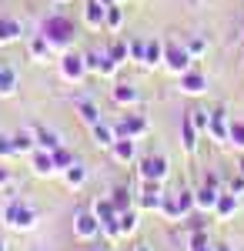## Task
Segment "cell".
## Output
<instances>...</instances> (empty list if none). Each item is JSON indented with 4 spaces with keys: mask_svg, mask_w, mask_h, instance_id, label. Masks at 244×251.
<instances>
[{
    "mask_svg": "<svg viewBox=\"0 0 244 251\" xmlns=\"http://www.w3.org/2000/svg\"><path fill=\"white\" fill-rule=\"evenodd\" d=\"M74 234L80 241H97L100 238V221H97V214L91 208H84V211L74 214Z\"/></svg>",
    "mask_w": 244,
    "mask_h": 251,
    "instance_id": "obj_7",
    "label": "cell"
},
{
    "mask_svg": "<svg viewBox=\"0 0 244 251\" xmlns=\"http://www.w3.org/2000/svg\"><path fill=\"white\" fill-rule=\"evenodd\" d=\"M107 54H111V60L117 64V67H121L124 60H131V40H114Z\"/></svg>",
    "mask_w": 244,
    "mask_h": 251,
    "instance_id": "obj_30",
    "label": "cell"
},
{
    "mask_svg": "<svg viewBox=\"0 0 244 251\" xmlns=\"http://www.w3.org/2000/svg\"><path fill=\"white\" fill-rule=\"evenodd\" d=\"M177 204H181V214L188 218V214L197 211V204H194V191H177Z\"/></svg>",
    "mask_w": 244,
    "mask_h": 251,
    "instance_id": "obj_37",
    "label": "cell"
},
{
    "mask_svg": "<svg viewBox=\"0 0 244 251\" xmlns=\"http://www.w3.org/2000/svg\"><path fill=\"white\" fill-rule=\"evenodd\" d=\"M94 251H111V245H97V248Z\"/></svg>",
    "mask_w": 244,
    "mask_h": 251,
    "instance_id": "obj_45",
    "label": "cell"
},
{
    "mask_svg": "<svg viewBox=\"0 0 244 251\" xmlns=\"http://www.w3.org/2000/svg\"><path fill=\"white\" fill-rule=\"evenodd\" d=\"M30 168H34V174H37V177H50V174H57L54 154H50V151H40V148L30 154Z\"/></svg>",
    "mask_w": 244,
    "mask_h": 251,
    "instance_id": "obj_17",
    "label": "cell"
},
{
    "mask_svg": "<svg viewBox=\"0 0 244 251\" xmlns=\"http://www.w3.org/2000/svg\"><path fill=\"white\" fill-rule=\"evenodd\" d=\"M0 221L10 228V231H34L37 228V208L34 204H27L24 198H10L7 204H3V211H0Z\"/></svg>",
    "mask_w": 244,
    "mask_h": 251,
    "instance_id": "obj_2",
    "label": "cell"
},
{
    "mask_svg": "<svg viewBox=\"0 0 244 251\" xmlns=\"http://www.w3.org/2000/svg\"><path fill=\"white\" fill-rule=\"evenodd\" d=\"M27 50H30V57L40 60V64H44L47 57H54V47L47 44V37H44V34H34V37L27 40Z\"/></svg>",
    "mask_w": 244,
    "mask_h": 251,
    "instance_id": "obj_24",
    "label": "cell"
},
{
    "mask_svg": "<svg viewBox=\"0 0 244 251\" xmlns=\"http://www.w3.org/2000/svg\"><path fill=\"white\" fill-rule=\"evenodd\" d=\"M57 3H71V0H57Z\"/></svg>",
    "mask_w": 244,
    "mask_h": 251,
    "instance_id": "obj_50",
    "label": "cell"
},
{
    "mask_svg": "<svg viewBox=\"0 0 244 251\" xmlns=\"http://www.w3.org/2000/svg\"><path fill=\"white\" fill-rule=\"evenodd\" d=\"M191 124L197 127V131H207V124H211V111H204V107H197V111H188Z\"/></svg>",
    "mask_w": 244,
    "mask_h": 251,
    "instance_id": "obj_36",
    "label": "cell"
},
{
    "mask_svg": "<svg viewBox=\"0 0 244 251\" xmlns=\"http://www.w3.org/2000/svg\"><path fill=\"white\" fill-rule=\"evenodd\" d=\"M181 91L191 94V97H201L207 91V77H204V74H197V71L191 67L188 74H181Z\"/></svg>",
    "mask_w": 244,
    "mask_h": 251,
    "instance_id": "obj_16",
    "label": "cell"
},
{
    "mask_svg": "<svg viewBox=\"0 0 244 251\" xmlns=\"http://www.w3.org/2000/svg\"><path fill=\"white\" fill-rule=\"evenodd\" d=\"M218 198H221V191H218V184H201L197 191H194V204H197V214H214V204H218Z\"/></svg>",
    "mask_w": 244,
    "mask_h": 251,
    "instance_id": "obj_9",
    "label": "cell"
},
{
    "mask_svg": "<svg viewBox=\"0 0 244 251\" xmlns=\"http://www.w3.org/2000/svg\"><path fill=\"white\" fill-rule=\"evenodd\" d=\"M111 157L117 164H134V157H137V141L131 137H117L111 144Z\"/></svg>",
    "mask_w": 244,
    "mask_h": 251,
    "instance_id": "obj_13",
    "label": "cell"
},
{
    "mask_svg": "<svg viewBox=\"0 0 244 251\" xmlns=\"http://www.w3.org/2000/svg\"><path fill=\"white\" fill-rule=\"evenodd\" d=\"M114 131H117V137H131V141H141V137L150 131V124L144 121L141 114H121L117 121H114Z\"/></svg>",
    "mask_w": 244,
    "mask_h": 251,
    "instance_id": "obj_6",
    "label": "cell"
},
{
    "mask_svg": "<svg viewBox=\"0 0 244 251\" xmlns=\"http://www.w3.org/2000/svg\"><path fill=\"white\" fill-rule=\"evenodd\" d=\"M197 134H201V131L191 124V117H184V121H181V148H184L188 154L197 151Z\"/></svg>",
    "mask_w": 244,
    "mask_h": 251,
    "instance_id": "obj_26",
    "label": "cell"
},
{
    "mask_svg": "<svg viewBox=\"0 0 244 251\" xmlns=\"http://www.w3.org/2000/svg\"><path fill=\"white\" fill-rule=\"evenodd\" d=\"M214 251H234V248H231V245H224V241H221V245H214Z\"/></svg>",
    "mask_w": 244,
    "mask_h": 251,
    "instance_id": "obj_44",
    "label": "cell"
},
{
    "mask_svg": "<svg viewBox=\"0 0 244 251\" xmlns=\"http://www.w3.org/2000/svg\"><path fill=\"white\" fill-rule=\"evenodd\" d=\"M50 154H54V168H57V174H64V171H67V168H71V164L77 161V157L71 154V151H67L64 144H60L57 151H50Z\"/></svg>",
    "mask_w": 244,
    "mask_h": 251,
    "instance_id": "obj_32",
    "label": "cell"
},
{
    "mask_svg": "<svg viewBox=\"0 0 244 251\" xmlns=\"http://www.w3.org/2000/svg\"><path fill=\"white\" fill-rule=\"evenodd\" d=\"M164 60V44L161 40H147V54H144V67H157Z\"/></svg>",
    "mask_w": 244,
    "mask_h": 251,
    "instance_id": "obj_31",
    "label": "cell"
},
{
    "mask_svg": "<svg viewBox=\"0 0 244 251\" xmlns=\"http://www.w3.org/2000/svg\"><path fill=\"white\" fill-rule=\"evenodd\" d=\"M227 191H231V194H238V198H244V174H238V177H231Z\"/></svg>",
    "mask_w": 244,
    "mask_h": 251,
    "instance_id": "obj_40",
    "label": "cell"
},
{
    "mask_svg": "<svg viewBox=\"0 0 244 251\" xmlns=\"http://www.w3.org/2000/svg\"><path fill=\"white\" fill-rule=\"evenodd\" d=\"M191 64H194V57L188 54V47L184 44H177V40H164V67H168L171 74H188Z\"/></svg>",
    "mask_w": 244,
    "mask_h": 251,
    "instance_id": "obj_4",
    "label": "cell"
},
{
    "mask_svg": "<svg viewBox=\"0 0 244 251\" xmlns=\"http://www.w3.org/2000/svg\"><path fill=\"white\" fill-rule=\"evenodd\" d=\"M14 94H17V74H14V67L3 64V71H0V97H14Z\"/></svg>",
    "mask_w": 244,
    "mask_h": 251,
    "instance_id": "obj_28",
    "label": "cell"
},
{
    "mask_svg": "<svg viewBox=\"0 0 244 251\" xmlns=\"http://www.w3.org/2000/svg\"><path fill=\"white\" fill-rule=\"evenodd\" d=\"M0 251H7V241H3V238H0Z\"/></svg>",
    "mask_w": 244,
    "mask_h": 251,
    "instance_id": "obj_47",
    "label": "cell"
},
{
    "mask_svg": "<svg viewBox=\"0 0 244 251\" xmlns=\"http://www.w3.org/2000/svg\"><path fill=\"white\" fill-rule=\"evenodd\" d=\"M241 174H244V157H241Z\"/></svg>",
    "mask_w": 244,
    "mask_h": 251,
    "instance_id": "obj_49",
    "label": "cell"
},
{
    "mask_svg": "<svg viewBox=\"0 0 244 251\" xmlns=\"http://www.w3.org/2000/svg\"><path fill=\"white\" fill-rule=\"evenodd\" d=\"M7 184H10V168L0 164V188H7Z\"/></svg>",
    "mask_w": 244,
    "mask_h": 251,
    "instance_id": "obj_42",
    "label": "cell"
},
{
    "mask_svg": "<svg viewBox=\"0 0 244 251\" xmlns=\"http://www.w3.org/2000/svg\"><path fill=\"white\" fill-rule=\"evenodd\" d=\"M134 251H154V248H150L147 241H137V245H134Z\"/></svg>",
    "mask_w": 244,
    "mask_h": 251,
    "instance_id": "obj_43",
    "label": "cell"
},
{
    "mask_svg": "<svg viewBox=\"0 0 244 251\" xmlns=\"http://www.w3.org/2000/svg\"><path fill=\"white\" fill-rule=\"evenodd\" d=\"M117 228H121V238H134V231L141 228V208L121 211L117 214Z\"/></svg>",
    "mask_w": 244,
    "mask_h": 251,
    "instance_id": "obj_20",
    "label": "cell"
},
{
    "mask_svg": "<svg viewBox=\"0 0 244 251\" xmlns=\"http://www.w3.org/2000/svg\"><path fill=\"white\" fill-rule=\"evenodd\" d=\"M0 71H3V64H0Z\"/></svg>",
    "mask_w": 244,
    "mask_h": 251,
    "instance_id": "obj_52",
    "label": "cell"
},
{
    "mask_svg": "<svg viewBox=\"0 0 244 251\" xmlns=\"http://www.w3.org/2000/svg\"><path fill=\"white\" fill-rule=\"evenodd\" d=\"M87 57V71L97 74V77H114V71H117V64L111 60V54H100V50H91V54H84Z\"/></svg>",
    "mask_w": 244,
    "mask_h": 251,
    "instance_id": "obj_10",
    "label": "cell"
},
{
    "mask_svg": "<svg viewBox=\"0 0 244 251\" xmlns=\"http://www.w3.org/2000/svg\"><path fill=\"white\" fill-rule=\"evenodd\" d=\"M238 208H241V198L231 194V191H221L218 204H214V218H218V221H231V218L238 214Z\"/></svg>",
    "mask_w": 244,
    "mask_h": 251,
    "instance_id": "obj_14",
    "label": "cell"
},
{
    "mask_svg": "<svg viewBox=\"0 0 244 251\" xmlns=\"http://www.w3.org/2000/svg\"><path fill=\"white\" fill-rule=\"evenodd\" d=\"M231 144L244 151V121H241V124H238V121H231Z\"/></svg>",
    "mask_w": 244,
    "mask_h": 251,
    "instance_id": "obj_39",
    "label": "cell"
},
{
    "mask_svg": "<svg viewBox=\"0 0 244 251\" xmlns=\"http://www.w3.org/2000/svg\"><path fill=\"white\" fill-rule=\"evenodd\" d=\"M111 100L117 104V107H134V104L141 100V94H137L134 84H117V87L111 91Z\"/></svg>",
    "mask_w": 244,
    "mask_h": 251,
    "instance_id": "obj_18",
    "label": "cell"
},
{
    "mask_svg": "<svg viewBox=\"0 0 244 251\" xmlns=\"http://www.w3.org/2000/svg\"><path fill=\"white\" fill-rule=\"evenodd\" d=\"M184 47H188V54H191V57L197 60V57H204L207 40H204V37H188V40H184Z\"/></svg>",
    "mask_w": 244,
    "mask_h": 251,
    "instance_id": "obj_35",
    "label": "cell"
},
{
    "mask_svg": "<svg viewBox=\"0 0 244 251\" xmlns=\"http://www.w3.org/2000/svg\"><path fill=\"white\" fill-rule=\"evenodd\" d=\"M100 3H104V7H111V3H117V0H100Z\"/></svg>",
    "mask_w": 244,
    "mask_h": 251,
    "instance_id": "obj_46",
    "label": "cell"
},
{
    "mask_svg": "<svg viewBox=\"0 0 244 251\" xmlns=\"http://www.w3.org/2000/svg\"><path fill=\"white\" fill-rule=\"evenodd\" d=\"M20 34H24L20 20H17V17H7V14H0V44H14V40H20Z\"/></svg>",
    "mask_w": 244,
    "mask_h": 251,
    "instance_id": "obj_21",
    "label": "cell"
},
{
    "mask_svg": "<svg viewBox=\"0 0 244 251\" xmlns=\"http://www.w3.org/2000/svg\"><path fill=\"white\" fill-rule=\"evenodd\" d=\"M161 198H164V188H161V181H144L137 208H141V211H161Z\"/></svg>",
    "mask_w": 244,
    "mask_h": 251,
    "instance_id": "obj_8",
    "label": "cell"
},
{
    "mask_svg": "<svg viewBox=\"0 0 244 251\" xmlns=\"http://www.w3.org/2000/svg\"><path fill=\"white\" fill-rule=\"evenodd\" d=\"M137 174H141V181H161L164 184L171 174V161L164 154H147L137 161Z\"/></svg>",
    "mask_w": 244,
    "mask_h": 251,
    "instance_id": "obj_5",
    "label": "cell"
},
{
    "mask_svg": "<svg viewBox=\"0 0 244 251\" xmlns=\"http://www.w3.org/2000/svg\"><path fill=\"white\" fill-rule=\"evenodd\" d=\"M74 107H77V114H80V121H84L87 127H94L97 121H104V117H100V111H97V104H94V100H87V97H77Z\"/></svg>",
    "mask_w": 244,
    "mask_h": 251,
    "instance_id": "obj_23",
    "label": "cell"
},
{
    "mask_svg": "<svg viewBox=\"0 0 244 251\" xmlns=\"http://www.w3.org/2000/svg\"><path fill=\"white\" fill-rule=\"evenodd\" d=\"M144 54H147V40L134 37V40H131V60H137V64H144Z\"/></svg>",
    "mask_w": 244,
    "mask_h": 251,
    "instance_id": "obj_38",
    "label": "cell"
},
{
    "mask_svg": "<svg viewBox=\"0 0 244 251\" xmlns=\"http://www.w3.org/2000/svg\"><path fill=\"white\" fill-rule=\"evenodd\" d=\"M10 141H14V157H30L34 151H37V141H34V134H30V127H27V131H17Z\"/></svg>",
    "mask_w": 244,
    "mask_h": 251,
    "instance_id": "obj_19",
    "label": "cell"
},
{
    "mask_svg": "<svg viewBox=\"0 0 244 251\" xmlns=\"http://www.w3.org/2000/svg\"><path fill=\"white\" fill-rule=\"evenodd\" d=\"M161 214H164L168 221H184L181 204H177V191H164V198H161Z\"/></svg>",
    "mask_w": 244,
    "mask_h": 251,
    "instance_id": "obj_25",
    "label": "cell"
},
{
    "mask_svg": "<svg viewBox=\"0 0 244 251\" xmlns=\"http://www.w3.org/2000/svg\"><path fill=\"white\" fill-rule=\"evenodd\" d=\"M111 201H114V208H117V214L131 211V208H134V191H131V188H114Z\"/></svg>",
    "mask_w": 244,
    "mask_h": 251,
    "instance_id": "obj_27",
    "label": "cell"
},
{
    "mask_svg": "<svg viewBox=\"0 0 244 251\" xmlns=\"http://www.w3.org/2000/svg\"><path fill=\"white\" fill-rule=\"evenodd\" d=\"M207 134L214 137L218 144H231V121L224 111H211V124H207Z\"/></svg>",
    "mask_w": 244,
    "mask_h": 251,
    "instance_id": "obj_11",
    "label": "cell"
},
{
    "mask_svg": "<svg viewBox=\"0 0 244 251\" xmlns=\"http://www.w3.org/2000/svg\"><path fill=\"white\" fill-rule=\"evenodd\" d=\"M197 251H214V245H207V248H197Z\"/></svg>",
    "mask_w": 244,
    "mask_h": 251,
    "instance_id": "obj_48",
    "label": "cell"
},
{
    "mask_svg": "<svg viewBox=\"0 0 244 251\" xmlns=\"http://www.w3.org/2000/svg\"><path fill=\"white\" fill-rule=\"evenodd\" d=\"M207 245H214V241L207 238V231H204V228H191V238H188V251L207 248Z\"/></svg>",
    "mask_w": 244,
    "mask_h": 251,
    "instance_id": "obj_33",
    "label": "cell"
},
{
    "mask_svg": "<svg viewBox=\"0 0 244 251\" xmlns=\"http://www.w3.org/2000/svg\"><path fill=\"white\" fill-rule=\"evenodd\" d=\"M84 24H87L91 30H104V24H107V7H104L100 0H87V3H84Z\"/></svg>",
    "mask_w": 244,
    "mask_h": 251,
    "instance_id": "obj_12",
    "label": "cell"
},
{
    "mask_svg": "<svg viewBox=\"0 0 244 251\" xmlns=\"http://www.w3.org/2000/svg\"><path fill=\"white\" fill-rule=\"evenodd\" d=\"M40 34L47 37V44L54 47V54H64V50H74V37H77V27L71 17L64 14H54L40 24Z\"/></svg>",
    "mask_w": 244,
    "mask_h": 251,
    "instance_id": "obj_1",
    "label": "cell"
},
{
    "mask_svg": "<svg viewBox=\"0 0 244 251\" xmlns=\"http://www.w3.org/2000/svg\"><path fill=\"white\" fill-rule=\"evenodd\" d=\"M117 3H124V0H117Z\"/></svg>",
    "mask_w": 244,
    "mask_h": 251,
    "instance_id": "obj_51",
    "label": "cell"
},
{
    "mask_svg": "<svg viewBox=\"0 0 244 251\" xmlns=\"http://www.w3.org/2000/svg\"><path fill=\"white\" fill-rule=\"evenodd\" d=\"M0 157H14V141L0 134Z\"/></svg>",
    "mask_w": 244,
    "mask_h": 251,
    "instance_id": "obj_41",
    "label": "cell"
},
{
    "mask_svg": "<svg viewBox=\"0 0 244 251\" xmlns=\"http://www.w3.org/2000/svg\"><path fill=\"white\" fill-rule=\"evenodd\" d=\"M91 134H94L97 148H107V151H111V144L117 141V131H114V124H107V121H97L94 127H91Z\"/></svg>",
    "mask_w": 244,
    "mask_h": 251,
    "instance_id": "obj_22",
    "label": "cell"
},
{
    "mask_svg": "<svg viewBox=\"0 0 244 251\" xmlns=\"http://www.w3.org/2000/svg\"><path fill=\"white\" fill-rule=\"evenodd\" d=\"M64 181H67V188H80V184L87 181V168H84L80 161H74V164L64 171Z\"/></svg>",
    "mask_w": 244,
    "mask_h": 251,
    "instance_id": "obj_29",
    "label": "cell"
},
{
    "mask_svg": "<svg viewBox=\"0 0 244 251\" xmlns=\"http://www.w3.org/2000/svg\"><path fill=\"white\" fill-rule=\"evenodd\" d=\"M57 67H60V77L67 80V84H80V80L91 74L87 71V57L77 54V50H64L60 60H57Z\"/></svg>",
    "mask_w": 244,
    "mask_h": 251,
    "instance_id": "obj_3",
    "label": "cell"
},
{
    "mask_svg": "<svg viewBox=\"0 0 244 251\" xmlns=\"http://www.w3.org/2000/svg\"><path fill=\"white\" fill-rule=\"evenodd\" d=\"M30 134H34L40 151H57L60 148V134L50 131V127H44V124H30Z\"/></svg>",
    "mask_w": 244,
    "mask_h": 251,
    "instance_id": "obj_15",
    "label": "cell"
},
{
    "mask_svg": "<svg viewBox=\"0 0 244 251\" xmlns=\"http://www.w3.org/2000/svg\"><path fill=\"white\" fill-rule=\"evenodd\" d=\"M121 24H124V10H121V3H111L107 7V30H121Z\"/></svg>",
    "mask_w": 244,
    "mask_h": 251,
    "instance_id": "obj_34",
    "label": "cell"
}]
</instances>
